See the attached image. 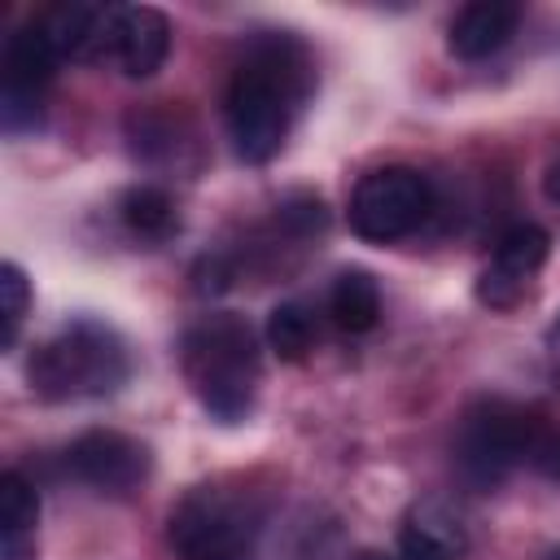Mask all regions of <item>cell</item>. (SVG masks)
<instances>
[{
    "mask_svg": "<svg viewBox=\"0 0 560 560\" xmlns=\"http://www.w3.org/2000/svg\"><path fill=\"white\" fill-rule=\"evenodd\" d=\"M311 88H315V66L302 39L284 31H267L262 39H254L245 61L232 70L223 96V118L236 158L249 166L271 162L284 149L289 127L302 101L311 96Z\"/></svg>",
    "mask_w": 560,
    "mask_h": 560,
    "instance_id": "cell-1",
    "label": "cell"
},
{
    "mask_svg": "<svg viewBox=\"0 0 560 560\" xmlns=\"http://www.w3.org/2000/svg\"><path fill=\"white\" fill-rule=\"evenodd\" d=\"M179 368L197 402L214 420L241 424L254 411V394L262 381V354H258V337L245 315L214 311L188 324L179 337Z\"/></svg>",
    "mask_w": 560,
    "mask_h": 560,
    "instance_id": "cell-2",
    "label": "cell"
},
{
    "mask_svg": "<svg viewBox=\"0 0 560 560\" xmlns=\"http://www.w3.org/2000/svg\"><path fill=\"white\" fill-rule=\"evenodd\" d=\"M267 529V499L245 481H206L188 490L166 521L179 560H254Z\"/></svg>",
    "mask_w": 560,
    "mask_h": 560,
    "instance_id": "cell-3",
    "label": "cell"
},
{
    "mask_svg": "<svg viewBox=\"0 0 560 560\" xmlns=\"http://www.w3.org/2000/svg\"><path fill=\"white\" fill-rule=\"evenodd\" d=\"M131 359L114 328L101 319H70L26 363V381L44 402L109 398L127 385Z\"/></svg>",
    "mask_w": 560,
    "mask_h": 560,
    "instance_id": "cell-4",
    "label": "cell"
},
{
    "mask_svg": "<svg viewBox=\"0 0 560 560\" xmlns=\"http://www.w3.org/2000/svg\"><path fill=\"white\" fill-rule=\"evenodd\" d=\"M542 420L508 398H477L455 433V464L459 477L477 490H494L512 468L529 459Z\"/></svg>",
    "mask_w": 560,
    "mask_h": 560,
    "instance_id": "cell-5",
    "label": "cell"
},
{
    "mask_svg": "<svg viewBox=\"0 0 560 560\" xmlns=\"http://www.w3.org/2000/svg\"><path fill=\"white\" fill-rule=\"evenodd\" d=\"M433 210V184L416 166H376L350 192V228L363 241L389 245L411 236Z\"/></svg>",
    "mask_w": 560,
    "mask_h": 560,
    "instance_id": "cell-6",
    "label": "cell"
},
{
    "mask_svg": "<svg viewBox=\"0 0 560 560\" xmlns=\"http://www.w3.org/2000/svg\"><path fill=\"white\" fill-rule=\"evenodd\" d=\"M149 446L118 429H88L66 446V472L101 494H131L149 477Z\"/></svg>",
    "mask_w": 560,
    "mask_h": 560,
    "instance_id": "cell-7",
    "label": "cell"
},
{
    "mask_svg": "<svg viewBox=\"0 0 560 560\" xmlns=\"http://www.w3.org/2000/svg\"><path fill=\"white\" fill-rule=\"evenodd\" d=\"M547 254H551V236L538 223H512L494 241L490 267L477 276V302L490 306V311H512L529 293Z\"/></svg>",
    "mask_w": 560,
    "mask_h": 560,
    "instance_id": "cell-8",
    "label": "cell"
},
{
    "mask_svg": "<svg viewBox=\"0 0 560 560\" xmlns=\"http://www.w3.org/2000/svg\"><path fill=\"white\" fill-rule=\"evenodd\" d=\"M127 144L144 166H197V131L188 114L171 105H149L127 114Z\"/></svg>",
    "mask_w": 560,
    "mask_h": 560,
    "instance_id": "cell-9",
    "label": "cell"
},
{
    "mask_svg": "<svg viewBox=\"0 0 560 560\" xmlns=\"http://www.w3.org/2000/svg\"><path fill=\"white\" fill-rule=\"evenodd\" d=\"M114 18H118V4L61 0V4L48 9V18L39 26L52 39L57 57H70V61H105L109 57V44H114Z\"/></svg>",
    "mask_w": 560,
    "mask_h": 560,
    "instance_id": "cell-10",
    "label": "cell"
},
{
    "mask_svg": "<svg viewBox=\"0 0 560 560\" xmlns=\"http://www.w3.org/2000/svg\"><path fill=\"white\" fill-rule=\"evenodd\" d=\"M166 52H171V22H166V13L153 9V4H118L109 57L122 66V74L149 79V74L162 70Z\"/></svg>",
    "mask_w": 560,
    "mask_h": 560,
    "instance_id": "cell-11",
    "label": "cell"
},
{
    "mask_svg": "<svg viewBox=\"0 0 560 560\" xmlns=\"http://www.w3.org/2000/svg\"><path fill=\"white\" fill-rule=\"evenodd\" d=\"M464 551H468V529L442 499H424L407 512L398 529L402 560H464Z\"/></svg>",
    "mask_w": 560,
    "mask_h": 560,
    "instance_id": "cell-12",
    "label": "cell"
},
{
    "mask_svg": "<svg viewBox=\"0 0 560 560\" xmlns=\"http://www.w3.org/2000/svg\"><path fill=\"white\" fill-rule=\"evenodd\" d=\"M521 26V4L512 0H472L455 13L451 31H446V48L459 61H481L490 52H499Z\"/></svg>",
    "mask_w": 560,
    "mask_h": 560,
    "instance_id": "cell-13",
    "label": "cell"
},
{
    "mask_svg": "<svg viewBox=\"0 0 560 560\" xmlns=\"http://www.w3.org/2000/svg\"><path fill=\"white\" fill-rule=\"evenodd\" d=\"M57 61H61V57H57V48H52V39L44 35L39 22L13 31L9 44H4V92H0V96L44 101V88L52 83Z\"/></svg>",
    "mask_w": 560,
    "mask_h": 560,
    "instance_id": "cell-14",
    "label": "cell"
},
{
    "mask_svg": "<svg viewBox=\"0 0 560 560\" xmlns=\"http://www.w3.org/2000/svg\"><path fill=\"white\" fill-rule=\"evenodd\" d=\"M35 525H39V494L22 472L0 477V551L4 560H35Z\"/></svg>",
    "mask_w": 560,
    "mask_h": 560,
    "instance_id": "cell-15",
    "label": "cell"
},
{
    "mask_svg": "<svg viewBox=\"0 0 560 560\" xmlns=\"http://www.w3.org/2000/svg\"><path fill=\"white\" fill-rule=\"evenodd\" d=\"M328 315L341 332H372L381 319V289L368 271L350 267L328 289Z\"/></svg>",
    "mask_w": 560,
    "mask_h": 560,
    "instance_id": "cell-16",
    "label": "cell"
},
{
    "mask_svg": "<svg viewBox=\"0 0 560 560\" xmlns=\"http://www.w3.org/2000/svg\"><path fill=\"white\" fill-rule=\"evenodd\" d=\"M118 219H122L127 232L140 236V241H166V236L179 228V210H175L171 192L158 188V184H136V188H127L122 201H118Z\"/></svg>",
    "mask_w": 560,
    "mask_h": 560,
    "instance_id": "cell-17",
    "label": "cell"
},
{
    "mask_svg": "<svg viewBox=\"0 0 560 560\" xmlns=\"http://www.w3.org/2000/svg\"><path fill=\"white\" fill-rule=\"evenodd\" d=\"M267 346L280 359H289V363L306 359V350L315 346V319H311V311L302 302H280L267 315Z\"/></svg>",
    "mask_w": 560,
    "mask_h": 560,
    "instance_id": "cell-18",
    "label": "cell"
},
{
    "mask_svg": "<svg viewBox=\"0 0 560 560\" xmlns=\"http://www.w3.org/2000/svg\"><path fill=\"white\" fill-rule=\"evenodd\" d=\"M26 311H31L26 271H22L18 262H0V346H4V350H13Z\"/></svg>",
    "mask_w": 560,
    "mask_h": 560,
    "instance_id": "cell-19",
    "label": "cell"
},
{
    "mask_svg": "<svg viewBox=\"0 0 560 560\" xmlns=\"http://www.w3.org/2000/svg\"><path fill=\"white\" fill-rule=\"evenodd\" d=\"M538 477H547V481H560V433L556 429H538V438H534V446H529V459H525Z\"/></svg>",
    "mask_w": 560,
    "mask_h": 560,
    "instance_id": "cell-20",
    "label": "cell"
},
{
    "mask_svg": "<svg viewBox=\"0 0 560 560\" xmlns=\"http://www.w3.org/2000/svg\"><path fill=\"white\" fill-rule=\"evenodd\" d=\"M542 192H547V197H551V201L560 206V158H556V162L547 166V179H542Z\"/></svg>",
    "mask_w": 560,
    "mask_h": 560,
    "instance_id": "cell-21",
    "label": "cell"
},
{
    "mask_svg": "<svg viewBox=\"0 0 560 560\" xmlns=\"http://www.w3.org/2000/svg\"><path fill=\"white\" fill-rule=\"evenodd\" d=\"M359 560H385V556H376V551H363V556H359Z\"/></svg>",
    "mask_w": 560,
    "mask_h": 560,
    "instance_id": "cell-22",
    "label": "cell"
},
{
    "mask_svg": "<svg viewBox=\"0 0 560 560\" xmlns=\"http://www.w3.org/2000/svg\"><path fill=\"white\" fill-rule=\"evenodd\" d=\"M551 560H560V551H556V556H551Z\"/></svg>",
    "mask_w": 560,
    "mask_h": 560,
    "instance_id": "cell-23",
    "label": "cell"
}]
</instances>
